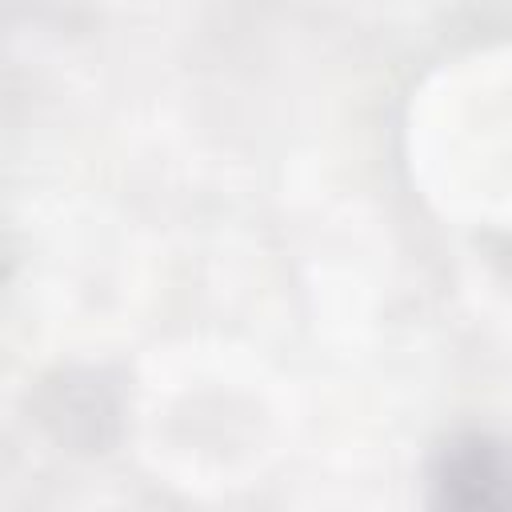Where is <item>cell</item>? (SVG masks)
Segmentation results:
<instances>
[{"instance_id": "obj_1", "label": "cell", "mask_w": 512, "mask_h": 512, "mask_svg": "<svg viewBox=\"0 0 512 512\" xmlns=\"http://www.w3.org/2000/svg\"><path fill=\"white\" fill-rule=\"evenodd\" d=\"M440 492L464 508H500L512 504V456L500 444L468 440L444 452Z\"/></svg>"}]
</instances>
